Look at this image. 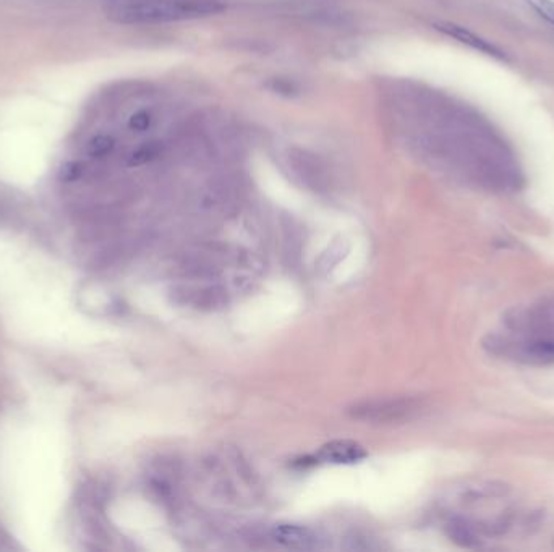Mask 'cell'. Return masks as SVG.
Here are the masks:
<instances>
[{"label":"cell","mask_w":554,"mask_h":552,"mask_svg":"<svg viewBox=\"0 0 554 552\" xmlns=\"http://www.w3.org/2000/svg\"><path fill=\"white\" fill-rule=\"evenodd\" d=\"M269 536L282 548L295 549V551H310L315 549L318 543V538L310 528L294 525V523H277L269 531Z\"/></svg>","instance_id":"5b68a950"},{"label":"cell","mask_w":554,"mask_h":552,"mask_svg":"<svg viewBox=\"0 0 554 552\" xmlns=\"http://www.w3.org/2000/svg\"><path fill=\"white\" fill-rule=\"evenodd\" d=\"M316 457L326 463L352 465V463L362 462V460L367 459L368 452L358 442L349 441V439H337V441L324 444Z\"/></svg>","instance_id":"52a82bcc"},{"label":"cell","mask_w":554,"mask_h":552,"mask_svg":"<svg viewBox=\"0 0 554 552\" xmlns=\"http://www.w3.org/2000/svg\"><path fill=\"white\" fill-rule=\"evenodd\" d=\"M128 127L132 128L133 132H146L151 127V114L146 111H138L130 117Z\"/></svg>","instance_id":"7c38bea8"},{"label":"cell","mask_w":554,"mask_h":552,"mask_svg":"<svg viewBox=\"0 0 554 552\" xmlns=\"http://www.w3.org/2000/svg\"><path fill=\"white\" fill-rule=\"evenodd\" d=\"M435 28L439 33L456 39L457 43L464 44V46L470 47L474 51L482 52V54L495 57V59H504L501 49H498L495 44H491L490 41H486L482 36H478L474 31H470L469 28H465V26L456 25V23L451 22H439L435 23Z\"/></svg>","instance_id":"8992f818"},{"label":"cell","mask_w":554,"mask_h":552,"mask_svg":"<svg viewBox=\"0 0 554 552\" xmlns=\"http://www.w3.org/2000/svg\"><path fill=\"white\" fill-rule=\"evenodd\" d=\"M104 10L120 25H159L218 15L224 0H104Z\"/></svg>","instance_id":"6da1fadb"},{"label":"cell","mask_w":554,"mask_h":552,"mask_svg":"<svg viewBox=\"0 0 554 552\" xmlns=\"http://www.w3.org/2000/svg\"><path fill=\"white\" fill-rule=\"evenodd\" d=\"M78 175H80V166L75 164V162L65 164L64 169L60 172V177H62L65 182H72V180L77 179Z\"/></svg>","instance_id":"4fadbf2b"},{"label":"cell","mask_w":554,"mask_h":552,"mask_svg":"<svg viewBox=\"0 0 554 552\" xmlns=\"http://www.w3.org/2000/svg\"><path fill=\"white\" fill-rule=\"evenodd\" d=\"M274 91H277L279 94H286V96H294L297 93L295 86L289 81L284 80H274Z\"/></svg>","instance_id":"5bb4252c"},{"label":"cell","mask_w":554,"mask_h":552,"mask_svg":"<svg viewBox=\"0 0 554 552\" xmlns=\"http://www.w3.org/2000/svg\"><path fill=\"white\" fill-rule=\"evenodd\" d=\"M530 9L535 10V12L546 20V22L551 23L554 26V0H525Z\"/></svg>","instance_id":"8fae6325"},{"label":"cell","mask_w":554,"mask_h":552,"mask_svg":"<svg viewBox=\"0 0 554 552\" xmlns=\"http://www.w3.org/2000/svg\"><path fill=\"white\" fill-rule=\"evenodd\" d=\"M485 349L496 357L517 361L524 365L543 366L554 363V339L550 337L490 336L485 340Z\"/></svg>","instance_id":"7a4b0ae2"},{"label":"cell","mask_w":554,"mask_h":552,"mask_svg":"<svg viewBox=\"0 0 554 552\" xmlns=\"http://www.w3.org/2000/svg\"><path fill=\"white\" fill-rule=\"evenodd\" d=\"M422 410L423 402L417 397H381L352 405L349 415L368 425H401L417 418Z\"/></svg>","instance_id":"3957f363"},{"label":"cell","mask_w":554,"mask_h":552,"mask_svg":"<svg viewBox=\"0 0 554 552\" xmlns=\"http://www.w3.org/2000/svg\"><path fill=\"white\" fill-rule=\"evenodd\" d=\"M446 535L452 543L465 549H474L480 546V536L469 522L462 519H454L446 525Z\"/></svg>","instance_id":"ba28073f"},{"label":"cell","mask_w":554,"mask_h":552,"mask_svg":"<svg viewBox=\"0 0 554 552\" xmlns=\"http://www.w3.org/2000/svg\"><path fill=\"white\" fill-rule=\"evenodd\" d=\"M159 153H161V146H159L158 143H154V141L145 143V145L140 146V148L132 154L130 166H143V164H148V162L158 158Z\"/></svg>","instance_id":"9c48e42d"},{"label":"cell","mask_w":554,"mask_h":552,"mask_svg":"<svg viewBox=\"0 0 554 552\" xmlns=\"http://www.w3.org/2000/svg\"><path fill=\"white\" fill-rule=\"evenodd\" d=\"M172 297L175 303L200 311L221 310L229 300L227 290L222 285L206 282V279L177 285L172 289Z\"/></svg>","instance_id":"277c9868"},{"label":"cell","mask_w":554,"mask_h":552,"mask_svg":"<svg viewBox=\"0 0 554 552\" xmlns=\"http://www.w3.org/2000/svg\"><path fill=\"white\" fill-rule=\"evenodd\" d=\"M114 146H116V141H114L112 136L99 135L90 141L88 153H90L93 158H104V156L111 153Z\"/></svg>","instance_id":"30bf717a"}]
</instances>
